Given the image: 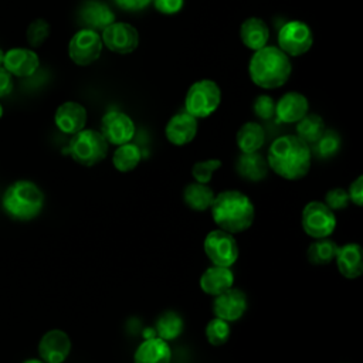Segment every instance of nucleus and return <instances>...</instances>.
Wrapping results in <instances>:
<instances>
[{
  "mask_svg": "<svg viewBox=\"0 0 363 363\" xmlns=\"http://www.w3.org/2000/svg\"><path fill=\"white\" fill-rule=\"evenodd\" d=\"M268 167L285 180H301L311 169L312 149L296 135L277 138L267 153Z\"/></svg>",
  "mask_w": 363,
  "mask_h": 363,
  "instance_id": "obj_1",
  "label": "nucleus"
},
{
  "mask_svg": "<svg viewBox=\"0 0 363 363\" xmlns=\"http://www.w3.org/2000/svg\"><path fill=\"white\" fill-rule=\"evenodd\" d=\"M216 225L230 234L248 230L255 218V207L251 199L238 190H224L214 196L210 206Z\"/></svg>",
  "mask_w": 363,
  "mask_h": 363,
  "instance_id": "obj_2",
  "label": "nucleus"
},
{
  "mask_svg": "<svg viewBox=\"0 0 363 363\" xmlns=\"http://www.w3.org/2000/svg\"><path fill=\"white\" fill-rule=\"evenodd\" d=\"M251 81L262 89H275L285 85L292 74L291 57L278 45H265L254 51L248 62Z\"/></svg>",
  "mask_w": 363,
  "mask_h": 363,
  "instance_id": "obj_3",
  "label": "nucleus"
},
{
  "mask_svg": "<svg viewBox=\"0 0 363 363\" xmlns=\"http://www.w3.org/2000/svg\"><path fill=\"white\" fill-rule=\"evenodd\" d=\"M44 206L41 189L28 180H18L10 184L3 196V208L16 220L27 221L40 214Z\"/></svg>",
  "mask_w": 363,
  "mask_h": 363,
  "instance_id": "obj_4",
  "label": "nucleus"
},
{
  "mask_svg": "<svg viewBox=\"0 0 363 363\" xmlns=\"http://www.w3.org/2000/svg\"><path fill=\"white\" fill-rule=\"evenodd\" d=\"M109 145L99 130L82 129L72 135L68 143V153L81 166L91 167L102 162L108 155Z\"/></svg>",
  "mask_w": 363,
  "mask_h": 363,
  "instance_id": "obj_5",
  "label": "nucleus"
},
{
  "mask_svg": "<svg viewBox=\"0 0 363 363\" xmlns=\"http://www.w3.org/2000/svg\"><path fill=\"white\" fill-rule=\"evenodd\" d=\"M221 102V89L213 79H199L193 82L184 96V111L196 119L213 115Z\"/></svg>",
  "mask_w": 363,
  "mask_h": 363,
  "instance_id": "obj_6",
  "label": "nucleus"
},
{
  "mask_svg": "<svg viewBox=\"0 0 363 363\" xmlns=\"http://www.w3.org/2000/svg\"><path fill=\"white\" fill-rule=\"evenodd\" d=\"M301 225L306 235L313 240L330 237L336 228V216L323 201H309L301 214Z\"/></svg>",
  "mask_w": 363,
  "mask_h": 363,
  "instance_id": "obj_7",
  "label": "nucleus"
},
{
  "mask_svg": "<svg viewBox=\"0 0 363 363\" xmlns=\"http://www.w3.org/2000/svg\"><path fill=\"white\" fill-rule=\"evenodd\" d=\"M203 248L210 262L218 267L234 265L240 255V248L234 234H230L221 228L211 230L206 235Z\"/></svg>",
  "mask_w": 363,
  "mask_h": 363,
  "instance_id": "obj_8",
  "label": "nucleus"
},
{
  "mask_svg": "<svg viewBox=\"0 0 363 363\" xmlns=\"http://www.w3.org/2000/svg\"><path fill=\"white\" fill-rule=\"evenodd\" d=\"M313 44V33L311 27L301 20L285 23L278 33V47L288 57H299L306 54Z\"/></svg>",
  "mask_w": 363,
  "mask_h": 363,
  "instance_id": "obj_9",
  "label": "nucleus"
},
{
  "mask_svg": "<svg viewBox=\"0 0 363 363\" xmlns=\"http://www.w3.org/2000/svg\"><path fill=\"white\" fill-rule=\"evenodd\" d=\"M102 47L104 44L98 31L91 28H81L69 40L68 55L74 64L79 67H88L101 57Z\"/></svg>",
  "mask_w": 363,
  "mask_h": 363,
  "instance_id": "obj_10",
  "label": "nucleus"
},
{
  "mask_svg": "<svg viewBox=\"0 0 363 363\" xmlns=\"http://www.w3.org/2000/svg\"><path fill=\"white\" fill-rule=\"evenodd\" d=\"M102 44L112 52L126 55L139 45V31L129 23L113 21L102 30Z\"/></svg>",
  "mask_w": 363,
  "mask_h": 363,
  "instance_id": "obj_11",
  "label": "nucleus"
},
{
  "mask_svg": "<svg viewBox=\"0 0 363 363\" xmlns=\"http://www.w3.org/2000/svg\"><path fill=\"white\" fill-rule=\"evenodd\" d=\"M102 136L108 145L119 146L133 139L136 128L132 118L121 111H109L101 119Z\"/></svg>",
  "mask_w": 363,
  "mask_h": 363,
  "instance_id": "obj_12",
  "label": "nucleus"
},
{
  "mask_svg": "<svg viewBox=\"0 0 363 363\" xmlns=\"http://www.w3.org/2000/svg\"><path fill=\"white\" fill-rule=\"evenodd\" d=\"M248 306L247 295L238 288H230L225 292L214 296L213 313L227 322H235L242 318Z\"/></svg>",
  "mask_w": 363,
  "mask_h": 363,
  "instance_id": "obj_13",
  "label": "nucleus"
},
{
  "mask_svg": "<svg viewBox=\"0 0 363 363\" xmlns=\"http://www.w3.org/2000/svg\"><path fill=\"white\" fill-rule=\"evenodd\" d=\"M71 339L60 329H51L43 335L38 343V354L45 363H62L69 356Z\"/></svg>",
  "mask_w": 363,
  "mask_h": 363,
  "instance_id": "obj_14",
  "label": "nucleus"
},
{
  "mask_svg": "<svg viewBox=\"0 0 363 363\" xmlns=\"http://www.w3.org/2000/svg\"><path fill=\"white\" fill-rule=\"evenodd\" d=\"M199 130L197 119L186 111H182L173 115L166 126H164V136L166 139L174 146H184L193 142Z\"/></svg>",
  "mask_w": 363,
  "mask_h": 363,
  "instance_id": "obj_15",
  "label": "nucleus"
},
{
  "mask_svg": "<svg viewBox=\"0 0 363 363\" xmlns=\"http://www.w3.org/2000/svg\"><path fill=\"white\" fill-rule=\"evenodd\" d=\"M86 118L88 115H86L85 106L75 101L62 102L54 113L55 126L62 133L71 135V136L85 128Z\"/></svg>",
  "mask_w": 363,
  "mask_h": 363,
  "instance_id": "obj_16",
  "label": "nucleus"
},
{
  "mask_svg": "<svg viewBox=\"0 0 363 363\" xmlns=\"http://www.w3.org/2000/svg\"><path fill=\"white\" fill-rule=\"evenodd\" d=\"M11 75L26 78L31 77L40 67V58L34 50L11 48L4 52L1 64Z\"/></svg>",
  "mask_w": 363,
  "mask_h": 363,
  "instance_id": "obj_17",
  "label": "nucleus"
},
{
  "mask_svg": "<svg viewBox=\"0 0 363 363\" xmlns=\"http://www.w3.org/2000/svg\"><path fill=\"white\" fill-rule=\"evenodd\" d=\"M309 111L308 98L296 91L284 94L278 102H275V116L282 123H296Z\"/></svg>",
  "mask_w": 363,
  "mask_h": 363,
  "instance_id": "obj_18",
  "label": "nucleus"
},
{
  "mask_svg": "<svg viewBox=\"0 0 363 363\" xmlns=\"http://www.w3.org/2000/svg\"><path fill=\"white\" fill-rule=\"evenodd\" d=\"M335 262L337 271L346 279H356L363 274L362 247L357 242H346L337 248Z\"/></svg>",
  "mask_w": 363,
  "mask_h": 363,
  "instance_id": "obj_19",
  "label": "nucleus"
},
{
  "mask_svg": "<svg viewBox=\"0 0 363 363\" xmlns=\"http://www.w3.org/2000/svg\"><path fill=\"white\" fill-rule=\"evenodd\" d=\"M199 285L204 294L217 296L234 286V274L230 267L211 265L201 274Z\"/></svg>",
  "mask_w": 363,
  "mask_h": 363,
  "instance_id": "obj_20",
  "label": "nucleus"
},
{
  "mask_svg": "<svg viewBox=\"0 0 363 363\" xmlns=\"http://www.w3.org/2000/svg\"><path fill=\"white\" fill-rule=\"evenodd\" d=\"M172 349L169 343L157 336L143 339L133 354V363H170Z\"/></svg>",
  "mask_w": 363,
  "mask_h": 363,
  "instance_id": "obj_21",
  "label": "nucleus"
},
{
  "mask_svg": "<svg viewBox=\"0 0 363 363\" xmlns=\"http://www.w3.org/2000/svg\"><path fill=\"white\" fill-rule=\"evenodd\" d=\"M79 17L86 28L94 31L104 30L115 21L113 11L105 3L98 0H86L79 9Z\"/></svg>",
  "mask_w": 363,
  "mask_h": 363,
  "instance_id": "obj_22",
  "label": "nucleus"
},
{
  "mask_svg": "<svg viewBox=\"0 0 363 363\" xmlns=\"http://www.w3.org/2000/svg\"><path fill=\"white\" fill-rule=\"evenodd\" d=\"M241 43L251 51H257L268 44L269 28L259 17H248L240 27Z\"/></svg>",
  "mask_w": 363,
  "mask_h": 363,
  "instance_id": "obj_23",
  "label": "nucleus"
},
{
  "mask_svg": "<svg viewBox=\"0 0 363 363\" xmlns=\"http://www.w3.org/2000/svg\"><path fill=\"white\" fill-rule=\"evenodd\" d=\"M237 173L248 180V182H261L268 174V163L267 157H264L259 152L252 153H241L235 162Z\"/></svg>",
  "mask_w": 363,
  "mask_h": 363,
  "instance_id": "obj_24",
  "label": "nucleus"
},
{
  "mask_svg": "<svg viewBox=\"0 0 363 363\" xmlns=\"http://www.w3.org/2000/svg\"><path fill=\"white\" fill-rule=\"evenodd\" d=\"M214 191L208 184L204 183H189L183 190V201L184 204L197 213L206 211L210 208L214 200Z\"/></svg>",
  "mask_w": 363,
  "mask_h": 363,
  "instance_id": "obj_25",
  "label": "nucleus"
},
{
  "mask_svg": "<svg viewBox=\"0 0 363 363\" xmlns=\"http://www.w3.org/2000/svg\"><path fill=\"white\" fill-rule=\"evenodd\" d=\"M235 142L241 153L259 152L265 142L264 128L258 122H245L235 135Z\"/></svg>",
  "mask_w": 363,
  "mask_h": 363,
  "instance_id": "obj_26",
  "label": "nucleus"
},
{
  "mask_svg": "<svg viewBox=\"0 0 363 363\" xmlns=\"http://www.w3.org/2000/svg\"><path fill=\"white\" fill-rule=\"evenodd\" d=\"M140 160H142V152L139 146L130 142L116 146L112 156V164L121 173L132 172L133 169L138 167Z\"/></svg>",
  "mask_w": 363,
  "mask_h": 363,
  "instance_id": "obj_27",
  "label": "nucleus"
},
{
  "mask_svg": "<svg viewBox=\"0 0 363 363\" xmlns=\"http://www.w3.org/2000/svg\"><path fill=\"white\" fill-rule=\"evenodd\" d=\"M183 329H184L183 318L174 311L163 312L157 318L156 325H155L156 336L166 340V342L177 339L182 335Z\"/></svg>",
  "mask_w": 363,
  "mask_h": 363,
  "instance_id": "obj_28",
  "label": "nucleus"
},
{
  "mask_svg": "<svg viewBox=\"0 0 363 363\" xmlns=\"http://www.w3.org/2000/svg\"><path fill=\"white\" fill-rule=\"evenodd\" d=\"M337 248L339 245L329 237L318 238L308 247L306 258L313 265H328L335 261Z\"/></svg>",
  "mask_w": 363,
  "mask_h": 363,
  "instance_id": "obj_29",
  "label": "nucleus"
},
{
  "mask_svg": "<svg viewBox=\"0 0 363 363\" xmlns=\"http://www.w3.org/2000/svg\"><path fill=\"white\" fill-rule=\"evenodd\" d=\"M325 122L316 113H306L296 122V136L308 145H313L325 132Z\"/></svg>",
  "mask_w": 363,
  "mask_h": 363,
  "instance_id": "obj_30",
  "label": "nucleus"
},
{
  "mask_svg": "<svg viewBox=\"0 0 363 363\" xmlns=\"http://www.w3.org/2000/svg\"><path fill=\"white\" fill-rule=\"evenodd\" d=\"M313 145H315L313 152L316 153L318 157L329 159V157H333L339 152L342 140L336 130L325 129L322 136Z\"/></svg>",
  "mask_w": 363,
  "mask_h": 363,
  "instance_id": "obj_31",
  "label": "nucleus"
},
{
  "mask_svg": "<svg viewBox=\"0 0 363 363\" xmlns=\"http://www.w3.org/2000/svg\"><path fill=\"white\" fill-rule=\"evenodd\" d=\"M207 342L211 346H223L224 343L228 342L230 335H231V328H230V322L223 320L220 318H213L204 329Z\"/></svg>",
  "mask_w": 363,
  "mask_h": 363,
  "instance_id": "obj_32",
  "label": "nucleus"
},
{
  "mask_svg": "<svg viewBox=\"0 0 363 363\" xmlns=\"http://www.w3.org/2000/svg\"><path fill=\"white\" fill-rule=\"evenodd\" d=\"M221 164L223 163L220 159H207L196 162L191 167V176L194 182L208 184L210 180L213 179V174L221 167Z\"/></svg>",
  "mask_w": 363,
  "mask_h": 363,
  "instance_id": "obj_33",
  "label": "nucleus"
},
{
  "mask_svg": "<svg viewBox=\"0 0 363 363\" xmlns=\"http://www.w3.org/2000/svg\"><path fill=\"white\" fill-rule=\"evenodd\" d=\"M51 27L47 20L37 18L27 27V41L31 47H40L48 38Z\"/></svg>",
  "mask_w": 363,
  "mask_h": 363,
  "instance_id": "obj_34",
  "label": "nucleus"
},
{
  "mask_svg": "<svg viewBox=\"0 0 363 363\" xmlns=\"http://www.w3.org/2000/svg\"><path fill=\"white\" fill-rule=\"evenodd\" d=\"M252 111H254L255 116L259 118V119H264V121L271 119L272 116H275V101H274V98L269 96V95H265V94L258 95L254 99Z\"/></svg>",
  "mask_w": 363,
  "mask_h": 363,
  "instance_id": "obj_35",
  "label": "nucleus"
},
{
  "mask_svg": "<svg viewBox=\"0 0 363 363\" xmlns=\"http://www.w3.org/2000/svg\"><path fill=\"white\" fill-rule=\"evenodd\" d=\"M332 211H339V210H345L350 200L347 196V190L342 189V187H333L330 190L326 191L325 194V201H323Z\"/></svg>",
  "mask_w": 363,
  "mask_h": 363,
  "instance_id": "obj_36",
  "label": "nucleus"
},
{
  "mask_svg": "<svg viewBox=\"0 0 363 363\" xmlns=\"http://www.w3.org/2000/svg\"><path fill=\"white\" fill-rule=\"evenodd\" d=\"M155 9L166 16H173L182 11L184 6V0H152Z\"/></svg>",
  "mask_w": 363,
  "mask_h": 363,
  "instance_id": "obj_37",
  "label": "nucleus"
},
{
  "mask_svg": "<svg viewBox=\"0 0 363 363\" xmlns=\"http://www.w3.org/2000/svg\"><path fill=\"white\" fill-rule=\"evenodd\" d=\"M347 196L349 200L357 206L362 207L363 206V176H357L349 186L347 189Z\"/></svg>",
  "mask_w": 363,
  "mask_h": 363,
  "instance_id": "obj_38",
  "label": "nucleus"
},
{
  "mask_svg": "<svg viewBox=\"0 0 363 363\" xmlns=\"http://www.w3.org/2000/svg\"><path fill=\"white\" fill-rule=\"evenodd\" d=\"M115 4L125 11H139L147 7L152 0H113Z\"/></svg>",
  "mask_w": 363,
  "mask_h": 363,
  "instance_id": "obj_39",
  "label": "nucleus"
},
{
  "mask_svg": "<svg viewBox=\"0 0 363 363\" xmlns=\"http://www.w3.org/2000/svg\"><path fill=\"white\" fill-rule=\"evenodd\" d=\"M13 75L0 65V98L7 96L13 91Z\"/></svg>",
  "mask_w": 363,
  "mask_h": 363,
  "instance_id": "obj_40",
  "label": "nucleus"
},
{
  "mask_svg": "<svg viewBox=\"0 0 363 363\" xmlns=\"http://www.w3.org/2000/svg\"><path fill=\"white\" fill-rule=\"evenodd\" d=\"M23 363H45V362H43L41 359H28V360H26Z\"/></svg>",
  "mask_w": 363,
  "mask_h": 363,
  "instance_id": "obj_41",
  "label": "nucleus"
},
{
  "mask_svg": "<svg viewBox=\"0 0 363 363\" xmlns=\"http://www.w3.org/2000/svg\"><path fill=\"white\" fill-rule=\"evenodd\" d=\"M3 57H4V52L0 50V65L3 64Z\"/></svg>",
  "mask_w": 363,
  "mask_h": 363,
  "instance_id": "obj_42",
  "label": "nucleus"
},
{
  "mask_svg": "<svg viewBox=\"0 0 363 363\" xmlns=\"http://www.w3.org/2000/svg\"><path fill=\"white\" fill-rule=\"evenodd\" d=\"M3 116V106H1V104H0V118Z\"/></svg>",
  "mask_w": 363,
  "mask_h": 363,
  "instance_id": "obj_43",
  "label": "nucleus"
}]
</instances>
